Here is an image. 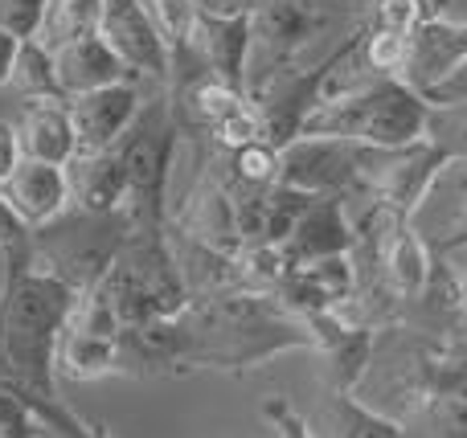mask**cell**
<instances>
[{
	"label": "cell",
	"mask_w": 467,
	"mask_h": 438,
	"mask_svg": "<svg viewBox=\"0 0 467 438\" xmlns=\"http://www.w3.org/2000/svg\"><path fill=\"white\" fill-rule=\"evenodd\" d=\"M74 303L78 291L57 275L25 270L16 283H8L0 308V344L13 373L8 393H16L54 438H90V426L78 423L57 398V344L70 324Z\"/></svg>",
	"instance_id": "cell-1"
},
{
	"label": "cell",
	"mask_w": 467,
	"mask_h": 438,
	"mask_svg": "<svg viewBox=\"0 0 467 438\" xmlns=\"http://www.w3.org/2000/svg\"><path fill=\"white\" fill-rule=\"evenodd\" d=\"M181 328V365L193 369H226L246 373L266 361L296 349H316L312 328L291 316L271 291H222L210 300H193L177 316Z\"/></svg>",
	"instance_id": "cell-2"
},
{
	"label": "cell",
	"mask_w": 467,
	"mask_h": 438,
	"mask_svg": "<svg viewBox=\"0 0 467 438\" xmlns=\"http://www.w3.org/2000/svg\"><path fill=\"white\" fill-rule=\"evenodd\" d=\"M357 62V57H353ZM345 62L337 78L324 90V103L307 119L304 136H328L348 139V144L381 148V152H398L419 139H427L431 127V103L402 78H348Z\"/></svg>",
	"instance_id": "cell-3"
},
{
	"label": "cell",
	"mask_w": 467,
	"mask_h": 438,
	"mask_svg": "<svg viewBox=\"0 0 467 438\" xmlns=\"http://www.w3.org/2000/svg\"><path fill=\"white\" fill-rule=\"evenodd\" d=\"M398 423L410 438H467V341L406 332L394 357Z\"/></svg>",
	"instance_id": "cell-4"
},
{
	"label": "cell",
	"mask_w": 467,
	"mask_h": 438,
	"mask_svg": "<svg viewBox=\"0 0 467 438\" xmlns=\"http://www.w3.org/2000/svg\"><path fill=\"white\" fill-rule=\"evenodd\" d=\"M181 139H185V119L177 115L169 90L144 103L140 119L123 136V172H128V234H164L169 229V185L172 164H177Z\"/></svg>",
	"instance_id": "cell-5"
},
{
	"label": "cell",
	"mask_w": 467,
	"mask_h": 438,
	"mask_svg": "<svg viewBox=\"0 0 467 438\" xmlns=\"http://www.w3.org/2000/svg\"><path fill=\"white\" fill-rule=\"evenodd\" d=\"M128 242L123 213H82L70 209L57 221L33 229V270L57 275L78 295H90L119 259Z\"/></svg>",
	"instance_id": "cell-6"
},
{
	"label": "cell",
	"mask_w": 467,
	"mask_h": 438,
	"mask_svg": "<svg viewBox=\"0 0 467 438\" xmlns=\"http://www.w3.org/2000/svg\"><path fill=\"white\" fill-rule=\"evenodd\" d=\"M361 41H365V21L357 25L348 37H340V46L328 49L316 66H291V70L275 74L271 82H263V87L250 95L258 103V115H263V139L266 144L283 152L287 144H296V139L304 136L307 119H312L316 107L324 103L328 82L337 78L340 66L353 62V57L361 54Z\"/></svg>",
	"instance_id": "cell-7"
},
{
	"label": "cell",
	"mask_w": 467,
	"mask_h": 438,
	"mask_svg": "<svg viewBox=\"0 0 467 438\" xmlns=\"http://www.w3.org/2000/svg\"><path fill=\"white\" fill-rule=\"evenodd\" d=\"M451 156L431 139H419L410 148L398 152H381V148H365L361 164V197L381 201L386 209H394L398 218L414 221V213L422 209V201L431 197L435 180L451 168Z\"/></svg>",
	"instance_id": "cell-8"
},
{
	"label": "cell",
	"mask_w": 467,
	"mask_h": 438,
	"mask_svg": "<svg viewBox=\"0 0 467 438\" xmlns=\"http://www.w3.org/2000/svg\"><path fill=\"white\" fill-rule=\"evenodd\" d=\"M365 144L328 136H299L279 152V185L307 197H361Z\"/></svg>",
	"instance_id": "cell-9"
},
{
	"label": "cell",
	"mask_w": 467,
	"mask_h": 438,
	"mask_svg": "<svg viewBox=\"0 0 467 438\" xmlns=\"http://www.w3.org/2000/svg\"><path fill=\"white\" fill-rule=\"evenodd\" d=\"M328 13L316 0H287L254 13V54H250V82L246 95H254L275 74L291 70L307 46L324 33Z\"/></svg>",
	"instance_id": "cell-10"
},
{
	"label": "cell",
	"mask_w": 467,
	"mask_h": 438,
	"mask_svg": "<svg viewBox=\"0 0 467 438\" xmlns=\"http://www.w3.org/2000/svg\"><path fill=\"white\" fill-rule=\"evenodd\" d=\"M250 54H254V16L238 8L197 5L193 25V62L202 74H218L226 87L246 95Z\"/></svg>",
	"instance_id": "cell-11"
},
{
	"label": "cell",
	"mask_w": 467,
	"mask_h": 438,
	"mask_svg": "<svg viewBox=\"0 0 467 438\" xmlns=\"http://www.w3.org/2000/svg\"><path fill=\"white\" fill-rule=\"evenodd\" d=\"M107 46L123 57L136 82H152L156 90L172 87V57L164 37L156 33L144 0H103V29Z\"/></svg>",
	"instance_id": "cell-12"
},
{
	"label": "cell",
	"mask_w": 467,
	"mask_h": 438,
	"mask_svg": "<svg viewBox=\"0 0 467 438\" xmlns=\"http://www.w3.org/2000/svg\"><path fill=\"white\" fill-rule=\"evenodd\" d=\"M70 119L78 131V156L82 152H111L123 144L131 123L144 111L140 98V82H115V87L90 90V95L70 98Z\"/></svg>",
	"instance_id": "cell-13"
},
{
	"label": "cell",
	"mask_w": 467,
	"mask_h": 438,
	"mask_svg": "<svg viewBox=\"0 0 467 438\" xmlns=\"http://www.w3.org/2000/svg\"><path fill=\"white\" fill-rule=\"evenodd\" d=\"M0 197L13 205V213L29 229L49 226V221H57L62 213L74 209L66 168H57V164H37V160H21V168L8 177V185H0Z\"/></svg>",
	"instance_id": "cell-14"
},
{
	"label": "cell",
	"mask_w": 467,
	"mask_h": 438,
	"mask_svg": "<svg viewBox=\"0 0 467 438\" xmlns=\"http://www.w3.org/2000/svg\"><path fill=\"white\" fill-rule=\"evenodd\" d=\"M467 62V21H427L414 25L410 33V62H406L402 82L414 87L419 95H427L431 87L447 78L451 70H460Z\"/></svg>",
	"instance_id": "cell-15"
},
{
	"label": "cell",
	"mask_w": 467,
	"mask_h": 438,
	"mask_svg": "<svg viewBox=\"0 0 467 438\" xmlns=\"http://www.w3.org/2000/svg\"><path fill=\"white\" fill-rule=\"evenodd\" d=\"M54 66H57V82H62L66 98L90 95V90L115 87V82H136L131 70L123 66V57L107 46L103 33H90V37H74L54 46Z\"/></svg>",
	"instance_id": "cell-16"
},
{
	"label": "cell",
	"mask_w": 467,
	"mask_h": 438,
	"mask_svg": "<svg viewBox=\"0 0 467 438\" xmlns=\"http://www.w3.org/2000/svg\"><path fill=\"white\" fill-rule=\"evenodd\" d=\"M296 267L320 259H337V254H353V218H348L345 197H316L312 209L299 218L291 242L283 246Z\"/></svg>",
	"instance_id": "cell-17"
},
{
	"label": "cell",
	"mask_w": 467,
	"mask_h": 438,
	"mask_svg": "<svg viewBox=\"0 0 467 438\" xmlns=\"http://www.w3.org/2000/svg\"><path fill=\"white\" fill-rule=\"evenodd\" d=\"M74 209L82 213H123L128 201V172H123V152H82L66 164Z\"/></svg>",
	"instance_id": "cell-18"
},
{
	"label": "cell",
	"mask_w": 467,
	"mask_h": 438,
	"mask_svg": "<svg viewBox=\"0 0 467 438\" xmlns=\"http://www.w3.org/2000/svg\"><path fill=\"white\" fill-rule=\"evenodd\" d=\"M21 152L37 164H66L78 156V131H74L70 107L66 103H25L21 111Z\"/></svg>",
	"instance_id": "cell-19"
},
{
	"label": "cell",
	"mask_w": 467,
	"mask_h": 438,
	"mask_svg": "<svg viewBox=\"0 0 467 438\" xmlns=\"http://www.w3.org/2000/svg\"><path fill=\"white\" fill-rule=\"evenodd\" d=\"M111 373H119V341L66 324L62 344H57V377L99 382V377H111Z\"/></svg>",
	"instance_id": "cell-20"
},
{
	"label": "cell",
	"mask_w": 467,
	"mask_h": 438,
	"mask_svg": "<svg viewBox=\"0 0 467 438\" xmlns=\"http://www.w3.org/2000/svg\"><path fill=\"white\" fill-rule=\"evenodd\" d=\"M324 431H328L324 438H410L398 418H389L386 410L365 406L357 393H345V390L328 393V406H324Z\"/></svg>",
	"instance_id": "cell-21"
},
{
	"label": "cell",
	"mask_w": 467,
	"mask_h": 438,
	"mask_svg": "<svg viewBox=\"0 0 467 438\" xmlns=\"http://www.w3.org/2000/svg\"><path fill=\"white\" fill-rule=\"evenodd\" d=\"M8 87L25 98V103H70L57 82V66H54V49L46 41H21V54H16L13 78Z\"/></svg>",
	"instance_id": "cell-22"
},
{
	"label": "cell",
	"mask_w": 467,
	"mask_h": 438,
	"mask_svg": "<svg viewBox=\"0 0 467 438\" xmlns=\"http://www.w3.org/2000/svg\"><path fill=\"white\" fill-rule=\"evenodd\" d=\"M357 62H361L373 78H402L406 62H410V33L373 25L369 16H365V41H361Z\"/></svg>",
	"instance_id": "cell-23"
},
{
	"label": "cell",
	"mask_w": 467,
	"mask_h": 438,
	"mask_svg": "<svg viewBox=\"0 0 467 438\" xmlns=\"http://www.w3.org/2000/svg\"><path fill=\"white\" fill-rule=\"evenodd\" d=\"M103 29V0H54V13L46 25V46H62L74 37H90Z\"/></svg>",
	"instance_id": "cell-24"
},
{
	"label": "cell",
	"mask_w": 467,
	"mask_h": 438,
	"mask_svg": "<svg viewBox=\"0 0 467 438\" xmlns=\"http://www.w3.org/2000/svg\"><path fill=\"white\" fill-rule=\"evenodd\" d=\"M54 0H0V29L13 33L16 41H37L46 37Z\"/></svg>",
	"instance_id": "cell-25"
},
{
	"label": "cell",
	"mask_w": 467,
	"mask_h": 438,
	"mask_svg": "<svg viewBox=\"0 0 467 438\" xmlns=\"http://www.w3.org/2000/svg\"><path fill=\"white\" fill-rule=\"evenodd\" d=\"M427 139L439 144L455 164H467V107H451V111H431Z\"/></svg>",
	"instance_id": "cell-26"
},
{
	"label": "cell",
	"mask_w": 467,
	"mask_h": 438,
	"mask_svg": "<svg viewBox=\"0 0 467 438\" xmlns=\"http://www.w3.org/2000/svg\"><path fill=\"white\" fill-rule=\"evenodd\" d=\"M263 418L275 426V434H279V438H316V431L307 426V418L299 414L287 398H266Z\"/></svg>",
	"instance_id": "cell-27"
},
{
	"label": "cell",
	"mask_w": 467,
	"mask_h": 438,
	"mask_svg": "<svg viewBox=\"0 0 467 438\" xmlns=\"http://www.w3.org/2000/svg\"><path fill=\"white\" fill-rule=\"evenodd\" d=\"M369 21L398 29V33H414V25H419V0H373Z\"/></svg>",
	"instance_id": "cell-28"
},
{
	"label": "cell",
	"mask_w": 467,
	"mask_h": 438,
	"mask_svg": "<svg viewBox=\"0 0 467 438\" xmlns=\"http://www.w3.org/2000/svg\"><path fill=\"white\" fill-rule=\"evenodd\" d=\"M431 103V111H451V107H467V62L460 70H451L439 87H431L427 95H422Z\"/></svg>",
	"instance_id": "cell-29"
},
{
	"label": "cell",
	"mask_w": 467,
	"mask_h": 438,
	"mask_svg": "<svg viewBox=\"0 0 467 438\" xmlns=\"http://www.w3.org/2000/svg\"><path fill=\"white\" fill-rule=\"evenodd\" d=\"M21 160H25V152H21V131H16L13 123L0 119V185H8V177L21 168Z\"/></svg>",
	"instance_id": "cell-30"
},
{
	"label": "cell",
	"mask_w": 467,
	"mask_h": 438,
	"mask_svg": "<svg viewBox=\"0 0 467 438\" xmlns=\"http://www.w3.org/2000/svg\"><path fill=\"white\" fill-rule=\"evenodd\" d=\"M460 168H463V201H460L455 229L443 238V242H431V250H435L439 259H447V254H455V250H467V164H460Z\"/></svg>",
	"instance_id": "cell-31"
},
{
	"label": "cell",
	"mask_w": 467,
	"mask_h": 438,
	"mask_svg": "<svg viewBox=\"0 0 467 438\" xmlns=\"http://www.w3.org/2000/svg\"><path fill=\"white\" fill-rule=\"evenodd\" d=\"M16 54H21V41H16L13 33H5V29H0V87H8V78H13Z\"/></svg>",
	"instance_id": "cell-32"
},
{
	"label": "cell",
	"mask_w": 467,
	"mask_h": 438,
	"mask_svg": "<svg viewBox=\"0 0 467 438\" xmlns=\"http://www.w3.org/2000/svg\"><path fill=\"white\" fill-rule=\"evenodd\" d=\"M447 8H451V0H419V25H427V21H443Z\"/></svg>",
	"instance_id": "cell-33"
},
{
	"label": "cell",
	"mask_w": 467,
	"mask_h": 438,
	"mask_svg": "<svg viewBox=\"0 0 467 438\" xmlns=\"http://www.w3.org/2000/svg\"><path fill=\"white\" fill-rule=\"evenodd\" d=\"M271 5H287V0H226L222 8H238V13H263V8H271Z\"/></svg>",
	"instance_id": "cell-34"
},
{
	"label": "cell",
	"mask_w": 467,
	"mask_h": 438,
	"mask_svg": "<svg viewBox=\"0 0 467 438\" xmlns=\"http://www.w3.org/2000/svg\"><path fill=\"white\" fill-rule=\"evenodd\" d=\"M5 295H8V262L0 254V308H5Z\"/></svg>",
	"instance_id": "cell-35"
},
{
	"label": "cell",
	"mask_w": 467,
	"mask_h": 438,
	"mask_svg": "<svg viewBox=\"0 0 467 438\" xmlns=\"http://www.w3.org/2000/svg\"><path fill=\"white\" fill-rule=\"evenodd\" d=\"M455 283H460V303H463V311H467V270H463V275H455Z\"/></svg>",
	"instance_id": "cell-36"
},
{
	"label": "cell",
	"mask_w": 467,
	"mask_h": 438,
	"mask_svg": "<svg viewBox=\"0 0 467 438\" xmlns=\"http://www.w3.org/2000/svg\"><path fill=\"white\" fill-rule=\"evenodd\" d=\"M90 438H111V431H107L103 423H95V426H90Z\"/></svg>",
	"instance_id": "cell-37"
},
{
	"label": "cell",
	"mask_w": 467,
	"mask_h": 438,
	"mask_svg": "<svg viewBox=\"0 0 467 438\" xmlns=\"http://www.w3.org/2000/svg\"><path fill=\"white\" fill-rule=\"evenodd\" d=\"M0 438H41V434H0Z\"/></svg>",
	"instance_id": "cell-38"
},
{
	"label": "cell",
	"mask_w": 467,
	"mask_h": 438,
	"mask_svg": "<svg viewBox=\"0 0 467 438\" xmlns=\"http://www.w3.org/2000/svg\"><path fill=\"white\" fill-rule=\"evenodd\" d=\"M41 438H54V434H41Z\"/></svg>",
	"instance_id": "cell-39"
}]
</instances>
